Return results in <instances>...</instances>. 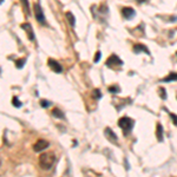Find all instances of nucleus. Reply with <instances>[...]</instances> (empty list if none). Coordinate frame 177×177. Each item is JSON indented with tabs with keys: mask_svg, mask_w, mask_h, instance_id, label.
I'll return each mask as SVG.
<instances>
[{
	"mask_svg": "<svg viewBox=\"0 0 177 177\" xmlns=\"http://www.w3.org/2000/svg\"><path fill=\"white\" fill-rule=\"evenodd\" d=\"M105 136L108 137V139L109 141H111V142H113V143H117V136L115 135V132L111 130L110 127H106L105 129Z\"/></svg>",
	"mask_w": 177,
	"mask_h": 177,
	"instance_id": "obj_9",
	"label": "nucleus"
},
{
	"mask_svg": "<svg viewBox=\"0 0 177 177\" xmlns=\"http://www.w3.org/2000/svg\"><path fill=\"white\" fill-rule=\"evenodd\" d=\"M135 10L131 8V7H123L122 8V16L125 19H131V18L135 17Z\"/></svg>",
	"mask_w": 177,
	"mask_h": 177,
	"instance_id": "obj_7",
	"label": "nucleus"
},
{
	"mask_svg": "<svg viewBox=\"0 0 177 177\" xmlns=\"http://www.w3.org/2000/svg\"><path fill=\"white\" fill-rule=\"evenodd\" d=\"M100 55H102V53H100V51H98V52L96 53V55H94V63H98V61H99Z\"/></svg>",
	"mask_w": 177,
	"mask_h": 177,
	"instance_id": "obj_22",
	"label": "nucleus"
},
{
	"mask_svg": "<svg viewBox=\"0 0 177 177\" xmlns=\"http://www.w3.org/2000/svg\"><path fill=\"white\" fill-rule=\"evenodd\" d=\"M33 8H34L36 19H37L40 24H45V16H44V13H43V10H41V6L39 5V4H34Z\"/></svg>",
	"mask_w": 177,
	"mask_h": 177,
	"instance_id": "obj_4",
	"label": "nucleus"
},
{
	"mask_svg": "<svg viewBox=\"0 0 177 177\" xmlns=\"http://www.w3.org/2000/svg\"><path fill=\"white\" fill-rule=\"evenodd\" d=\"M92 96H93L94 99H99V98H102V92H100L98 88H94L93 91H92Z\"/></svg>",
	"mask_w": 177,
	"mask_h": 177,
	"instance_id": "obj_16",
	"label": "nucleus"
},
{
	"mask_svg": "<svg viewBox=\"0 0 177 177\" xmlns=\"http://www.w3.org/2000/svg\"><path fill=\"white\" fill-rule=\"evenodd\" d=\"M109 92H111V93H118L119 91H121V88H118L117 85H111V86H109Z\"/></svg>",
	"mask_w": 177,
	"mask_h": 177,
	"instance_id": "obj_15",
	"label": "nucleus"
},
{
	"mask_svg": "<svg viewBox=\"0 0 177 177\" xmlns=\"http://www.w3.org/2000/svg\"><path fill=\"white\" fill-rule=\"evenodd\" d=\"M12 103H13V105L17 106V108H20V106H22V103L19 102V99H18L17 97H13V99H12Z\"/></svg>",
	"mask_w": 177,
	"mask_h": 177,
	"instance_id": "obj_17",
	"label": "nucleus"
},
{
	"mask_svg": "<svg viewBox=\"0 0 177 177\" xmlns=\"http://www.w3.org/2000/svg\"><path fill=\"white\" fill-rule=\"evenodd\" d=\"M133 124H135V121H133L132 118H129V117H122L118 121V127L122 129L125 136L129 135V132L132 130Z\"/></svg>",
	"mask_w": 177,
	"mask_h": 177,
	"instance_id": "obj_2",
	"label": "nucleus"
},
{
	"mask_svg": "<svg viewBox=\"0 0 177 177\" xmlns=\"http://www.w3.org/2000/svg\"><path fill=\"white\" fill-rule=\"evenodd\" d=\"M22 5H24L25 10H26V13H27V14H30V11H28V2H27V1H22Z\"/></svg>",
	"mask_w": 177,
	"mask_h": 177,
	"instance_id": "obj_23",
	"label": "nucleus"
},
{
	"mask_svg": "<svg viewBox=\"0 0 177 177\" xmlns=\"http://www.w3.org/2000/svg\"><path fill=\"white\" fill-rule=\"evenodd\" d=\"M55 162V155L53 151L44 152L39 156V164L43 169H50Z\"/></svg>",
	"mask_w": 177,
	"mask_h": 177,
	"instance_id": "obj_1",
	"label": "nucleus"
},
{
	"mask_svg": "<svg viewBox=\"0 0 177 177\" xmlns=\"http://www.w3.org/2000/svg\"><path fill=\"white\" fill-rule=\"evenodd\" d=\"M40 105L43 106V108H49V106H50V102H49V100L41 99L40 100Z\"/></svg>",
	"mask_w": 177,
	"mask_h": 177,
	"instance_id": "obj_19",
	"label": "nucleus"
},
{
	"mask_svg": "<svg viewBox=\"0 0 177 177\" xmlns=\"http://www.w3.org/2000/svg\"><path fill=\"white\" fill-rule=\"evenodd\" d=\"M22 27L24 28V30H25V32L27 33L28 39H30L31 41H33V40H34V34H33V30H32L31 24H28V22H26V24H22Z\"/></svg>",
	"mask_w": 177,
	"mask_h": 177,
	"instance_id": "obj_8",
	"label": "nucleus"
},
{
	"mask_svg": "<svg viewBox=\"0 0 177 177\" xmlns=\"http://www.w3.org/2000/svg\"><path fill=\"white\" fill-rule=\"evenodd\" d=\"M47 65L51 67V70H52V71L57 72V73H60V72L63 71V67H61L60 64H59L57 60H55V59H52V58H50V59H49V61H47Z\"/></svg>",
	"mask_w": 177,
	"mask_h": 177,
	"instance_id": "obj_6",
	"label": "nucleus"
},
{
	"mask_svg": "<svg viewBox=\"0 0 177 177\" xmlns=\"http://www.w3.org/2000/svg\"><path fill=\"white\" fill-rule=\"evenodd\" d=\"M172 80H177V73L176 72H171L169 76H166V78L163 79V82H172Z\"/></svg>",
	"mask_w": 177,
	"mask_h": 177,
	"instance_id": "obj_14",
	"label": "nucleus"
},
{
	"mask_svg": "<svg viewBox=\"0 0 177 177\" xmlns=\"http://www.w3.org/2000/svg\"><path fill=\"white\" fill-rule=\"evenodd\" d=\"M65 16H66L67 20H69V22H70V25L73 27V26H74V24H76V18H74V16L72 14V12H66V13H65Z\"/></svg>",
	"mask_w": 177,
	"mask_h": 177,
	"instance_id": "obj_13",
	"label": "nucleus"
},
{
	"mask_svg": "<svg viewBox=\"0 0 177 177\" xmlns=\"http://www.w3.org/2000/svg\"><path fill=\"white\" fill-rule=\"evenodd\" d=\"M24 63H25V59H20V60H17V61H16V64H17V67L22 69V65H24Z\"/></svg>",
	"mask_w": 177,
	"mask_h": 177,
	"instance_id": "obj_20",
	"label": "nucleus"
},
{
	"mask_svg": "<svg viewBox=\"0 0 177 177\" xmlns=\"http://www.w3.org/2000/svg\"><path fill=\"white\" fill-rule=\"evenodd\" d=\"M133 51L136 52V53H138V52H144V53H146V55H150V52L149 50L146 49V46L143 44H136L133 46Z\"/></svg>",
	"mask_w": 177,
	"mask_h": 177,
	"instance_id": "obj_10",
	"label": "nucleus"
},
{
	"mask_svg": "<svg viewBox=\"0 0 177 177\" xmlns=\"http://www.w3.org/2000/svg\"><path fill=\"white\" fill-rule=\"evenodd\" d=\"M158 91H160V98H162V99H166L165 90H164L163 88H160V90H158Z\"/></svg>",
	"mask_w": 177,
	"mask_h": 177,
	"instance_id": "obj_18",
	"label": "nucleus"
},
{
	"mask_svg": "<svg viewBox=\"0 0 177 177\" xmlns=\"http://www.w3.org/2000/svg\"><path fill=\"white\" fill-rule=\"evenodd\" d=\"M170 115V117H171V119H172V122H174V124L177 127V116L175 115V113H169Z\"/></svg>",
	"mask_w": 177,
	"mask_h": 177,
	"instance_id": "obj_21",
	"label": "nucleus"
},
{
	"mask_svg": "<svg viewBox=\"0 0 177 177\" xmlns=\"http://www.w3.org/2000/svg\"><path fill=\"white\" fill-rule=\"evenodd\" d=\"M52 115H53V117L59 118V119H63V118H64V113H63V111L59 110L58 108H55V109L52 110Z\"/></svg>",
	"mask_w": 177,
	"mask_h": 177,
	"instance_id": "obj_12",
	"label": "nucleus"
},
{
	"mask_svg": "<svg viewBox=\"0 0 177 177\" xmlns=\"http://www.w3.org/2000/svg\"><path fill=\"white\" fill-rule=\"evenodd\" d=\"M106 66L109 67H117V66H121L123 65V61L121 60V58H118L116 55H111L105 61Z\"/></svg>",
	"mask_w": 177,
	"mask_h": 177,
	"instance_id": "obj_3",
	"label": "nucleus"
},
{
	"mask_svg": "<svg viewBox=\"0 0 177 177\" xmlns=\"http://www.w3.org/2000/svg\"><path fill=\"white\" fill-rule=\"evenodd\" d=\"M156 137H157V139L160 142L163 141V127H162V124H160V123L156 125Z\"/></svg>",
	"mask_w": 177,
	"mask_h": 177,
	"instance_id": "obj_11",
	"label": "nucleus"
},
{
	"mask_svg": "<svg viewBox=\"0 0 177 177\" xmlns=\"http://www.w3.org/2000/svg\"><path fill=\"white\" fill-rule=\"evenodd\" d=\"M176 55H177V52H176Z\"/></svg>",
	"mask_w": 177,
	"mask_h": 177,
	"instance_id": "obj_24",
	"label": "nucleus"
},
{
	"mask_svg": "<svg viewBox=\"0 0 177 177\" xmlns=\"http://www.w3.org/2000/svg\"><path fill=\"white\" fill-rule=\"evenodd\" d=\"M47 146H49V142H47V141H45V139H38V141L36 142V144L33 145V150L36 152H40V151L46 149Z\"/></svg>",
	"mask_w": 177,
	"mask_h": 177,
	"instance_id": "obj_5",
	"label": "nucleus"
}]
</instances>
